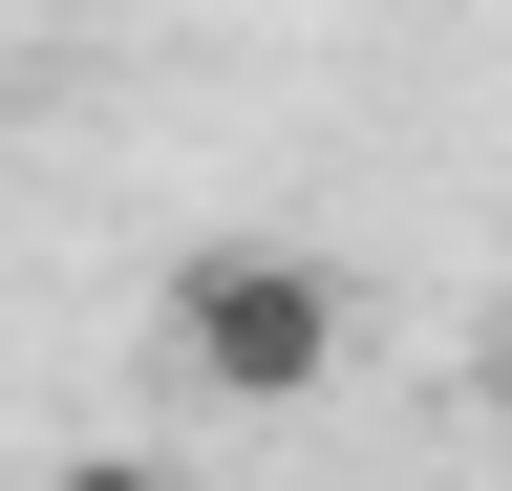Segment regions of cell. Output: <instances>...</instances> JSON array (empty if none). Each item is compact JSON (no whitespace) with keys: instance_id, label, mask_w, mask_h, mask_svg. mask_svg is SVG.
Masks as SVG:
<instances>
[{"instance_id":"6da1fadb","label":"cell","mask_w":512,"mask_h":491,"mask_svg":"<svg viewBox=\"0 0 512 491\" xmlns=\"http://www.w3.org/2000/svg\"><path fill=\"white\" fill-rule=\"evenodd\" d=\"M150 342H171V385H192V406L278 427V406H320V385H342V278H320V257H278V235H214V257H171Z\"/></svg>"},{"instance_id":"7a4b0ae2","label":"cell","mask_w":512,"mask_h":491,"mask_svg":"<svg viewBox=\"0 0 512 491\" xmlns=\"http://www.w3.org/2000/svg\"><path fill=\"white\" fill-rule=\"evenodd\" d=\"M43 491H192V470H150V449H64Z\"/></svg>"},{"instance_id":"3957f363","label":"cell","mask_w":512,"mask_h":491,"mask_svg":"<svg viewBox=\"0 0 512 491\" xmlns=\"http://www.w3.org/2000/svg\"><path fill=\"white\" fill-rule=\"evenodd\" d=\"M470 406H491V427H512V299H491V342H470Z\"/></svg>"}]
</instances>
